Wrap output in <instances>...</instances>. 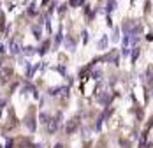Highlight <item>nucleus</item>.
<instances>
[{
  "mask_svg": "<svg viewBox=\"0 0 153 148\" xmlns=\"http://www.w3.org/2000/svg\"><path fill=\"white\" fill-rule=\"evenodd\" d=\"M12 74H14V71L11 67H5V69H2V72H0V78H2V81H9L12 78Z\"/></svg>",
  "mask_w": 153,
  "mask_h": 148,
  "instance_id": "4",
  "label": "nucleus"
},
{
  "mask_svg": "<svg viewBox=\"0 0 153 148\" xmlns=\"http://www.w3.org/2000/svg\"><path fill=\"white\" fill-rule=\"evenodd\" d=\"M14 143H16V146H18V148H23V146H28L30 139H28V138H18Z\"/></svg>",
  "mask_w": 153,
  "mask_h": 148,
  "instance_id": "5",
  "label": "nucleus"
},
{
  "mask_svg": "<svg viewBox=\"0 0 153 148\" xmlns=\"http://www.w3.org/2000/svg\"><path fill=\"white\" fill-rule=\"evenodd\" d=\"M16 125V118H14V111L12 109H9V118H7V122L4 123V131H11L12 127Z\"/></svg>",
  "mask_w": 153,
  "mask_h": 148,
  "instance_id": "3",
  "label": "nucleus"
},
{
  "mask_svg": "<svg viewBox=\"0 0 153 148\" xmlns=\"http://www.w3.org/2000/svg\"><path fill=\"white\" fill-rule=\"evenodd\" d=\"M78 125H79V118H78V116H72V118L67 122V127H65V131H67V134H72V132L78 129Z\"/></svg>",
  "mask_w": 153,
  "mask_h": 148,
  "instance_id": "2",
  "label": "nucleus"
},
{
  "mask_svg": "<svg viewBox=\"0 0 153 148\" xmlns=\"http://www.w3.org/2000/svg\"><path fill=\"white\" fill-rule=\"evenodd\" d=\"M25 122H27V125H28V129H30V131H35V108H34V106L28 109Z\"/></svg>",
  "mask_w": 153,
  "mask_h": 148,
  "instance_id": "1",
  "label": "nucleus"
}]
</instances>
